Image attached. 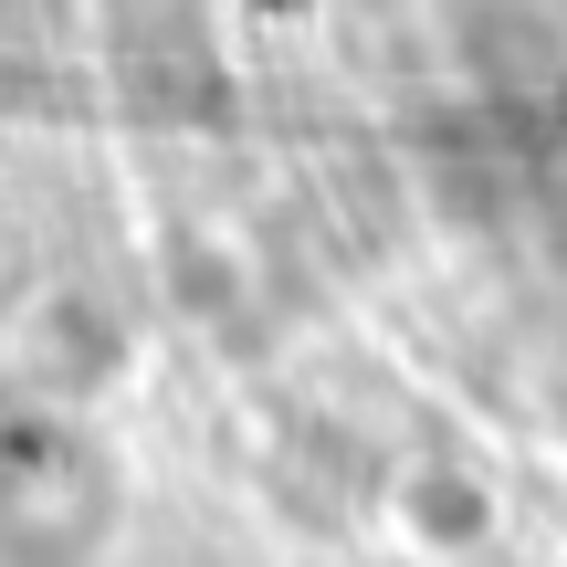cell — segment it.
I'll list each match as a JSON object with an SVG mask.
<instances>
[{
    "label": "cell",
    "instance_id": "6da1fadb",
    "mask_svg": "<svg viewBox=\"0 0 567 567\" xmlns=\"http://www.w3.org/2000/svg\"><path fill=\"white\" fill-rule=\"evenodd\" d=\"M116 515V463L53 410L0 421V557L11 567H84Z\"/></svg>",
    "mask_w": 567,
    "mask_h": 567
}]
</instances>
